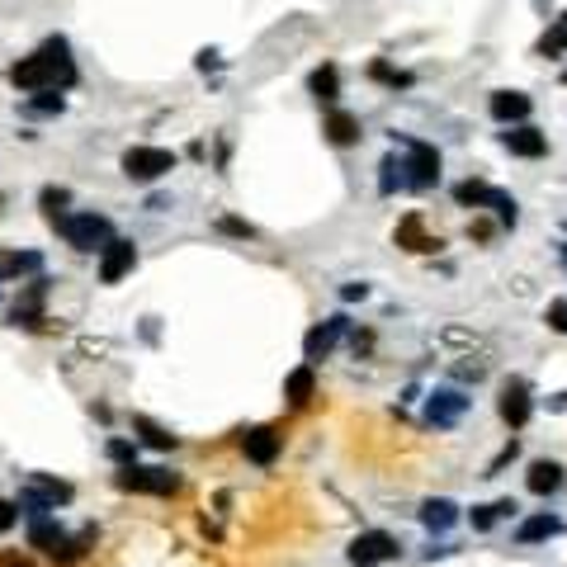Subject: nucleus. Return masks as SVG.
Returning <instances> with one entry per match:
<instances>
[{"label": "nucleus", "instance_id": "f257e3e1", "mask_svg": "<svg viewBox=\"0 0 567 567\" xmlns=\"http://www.w3.org/2000/svg\"><path fill=\"white\" fill-rule=\"evenodd\" d=\"M10 80H15L19 90H66L76 80V62H72V48H66V38H48L43 48L34 52V57H19L10 66Z\"/></svg>", "mask_w": 567, "mask_h": 567}, {"label": "nucleus", "instance_id": "f03ea898", "mask_svg": "<svg viewBox=\"0 0 567 567\" xmlns=\"http://www.w3.org/2000/svg\"><path fill=\"white\" fill-rule=\"evenodd\" d=\"M57 232L76 246V251H104V246L114 241V227H109L104 213H66L57 223Z\"/></svg>", "mask_w": 567, "mask_h": 567}, {"label": "nucleus", "instance_id": "7ed1b4c3", "mask_svg": "<svg viewBox=\"0 0 567 567\" xmlns=\"http://www.w3.org/2000/svg\"><path fill=\"white\" fill-rule=\"evenodd\" d=\"M454 203L459 209H496V218H502L506 227H516V199L502 195V189L482 185V180H464V185H454Z\"/></svg>", "mask_w": 567, "mask_h": 567}, {"label": "nucleus", "instance_id": "20e7f679", "mask_svg": "<svg viewBox=\"0 0 567 567\" xmlns=\"http://www.w3.org/2000/svg\"><path fill=\"white\" fill-rule=\"evenodd\" d=\"M397 553H402V544H397L388 530H364V534L350 539L345 558H350V567H379V563H393Z\"/></svg>", "mask_w": 567, "mask_h": 567}, {"label": "nucleus", "instance_id": "39448f33", "mask_svg": "<svg viewBox=\"0 0 567 567\" xmlns=\"http://www.w3.org/2000/svg\"><path fill=\"white\" fill-rule=\"evenodd\" d=\"M165 171H175V151H165V147H128L123 151V175L137 180V185H151V180H161Z\"/></svg>", "mask_w": 567, "mask_h": 567}, {"label": "nucleus", "instance_id": "423d86ee", "mask_svg": "<svg viewBox=\"0 0 567 567\" xmlns=\"http://www.w3.org/2000/svg\"><path fill=\"white\" fill-rule=\"evenodd\" d=\"M407 142V137H402ZM402 185L407 189H435L440 185V151L431 142H407V161H402Z\"/></svg>", "mask_w": 567, "mask_h": 567}, {"label": "nucleus", "instance_id": "0eeeda50", "mask_svg": "<svg viewBox=\"0 0 567 567\" xmlns=\"http://www.w3.org/2000/svg\"><path fill=\"white\" fill-rule=\"evenodd\" d=\"M119 487L123 492H151V496H171V492H180V478L171 473V468H137V464H128L119 473Z\"/></svg>", "mask_w": 567, "mask_h": 567}, {"label": "nucleus", "instance_id": "6e6552de", "mask_svg": "<svg viewBox=\"0 0 567 567\" xmlns=\"http://www.w3.org/2000/svg\"><path fill=\"white\" fill-rule=\"evenodd\" d=\"M496 411H502V421L510 425V431H520V425L530 421V411H534V402H530V383H525V379L502 383V402H496Z\"/></svg>", "mask_w": 567, "mask_h": 567}, {"label": "nucleus", "instance_id": "1a4fd4ad", "mask_svg": "<svg viewBox=\"0 0 567 567\" xmlns=\"http://www.w3.org/2000/svg\"><path fill=\"white\" fill-rule=\"evenodd\" d=\"M133 265H137V246L123 241V237H114V241L100 251V284H119Z\"/></svg>", "mask_w": 567, "mask_h": 567}, {"label": "nucleus", "instance_id": "9d476101", "mask_svg": "<svg viewBox=\"0 0 567 567\" xmlns=\"http://www.w3.org/2000/svg\"><path fill=\"white\" fill-rule=\"evenodd\" d=\"M280 431H274V425H251V431L241 435V449H246V459L251 464H260V468H270L274 459H280Z\"/></svg>", "mask_w": 567, "mask_h": 567}, {"label": "nucleus", "instance_id": "9b49d317", "mask_svg": "<svg viewBox=\"0 0 567 567\" xmlns=\"http://www.w3.org/2000/svg\"><path fill=\"white\" fill-rule=\"evenodd\" d=\"M502 147L510 151V157L534 161V157H544V151H548V137L539 133V128H530V123H516V128L502 133Z\"/></svg>", "mask_w": 567, "mask_h": 567}, {"label": "nucleus", "instance_id": "f8f14e48", "mask_svg": "<svg viewBox=\"0 0 567 567\" xmlns=\"http://www.w3.org/2000/svg\"><path fill=\"white\" fill-rule=\"evenodd\" d=\"M341 336H345V317H326L322 326L308 331V341H303V355H308V359H326L331 350H336Z\"/></svg>", "mask_w": 567, "mask_h": 567}, {"label": "nucleus", "instance_id": "ddd939ff", "mask_svg": "<svg viewBox=\"0 0 567 567\" xmlns=\"http://www.w3.org/2000/svg\"><path fill=\"white\" fill-rule=\"evenodd\" d=\"M468 411V397L459 388H440L431 393V407H425V417H431V425H454Z\"/></svg>", "mask_w": 567, "mask_h": 567}, {"label": "nucleus", "instance_id": "4468645a", "mask_svg": "<svg viewBox=\"0 0 567 567\" xmlns=\"http://www.w3.org/2000/svg\"><path fill=\"white\" fill-rule=\"evenodd\" d=\"M487 109H492L496 123H520V119H530V95H520V90H496Z\"/></svg>", "mask_w": 567, "mask_h": 567}, {"label": "nucleus", "instance_id": "2eb2a0df", "mask_svg": "<svg viewBox=\"0 0 567 567\" xmlns=\"http://www.w3.org/2000/svg\"><path fill=\"white\" fill-rule=\"evenodd\" d=\"M397 246H407V251H417V256H431V251H440V237H425V227H421V218L411 213V218H402L397 223Z\"/></svg>", "mask_w": 567, "mask_h": 567}, {"label": "nucleus", "instance_id": "dca6fc26", "mask_svg": "<svg viewBox=\"0 0 567 567\" xmlns=\"http://www.w3.org/2000/svg\"><path fill=\"white\" fill-rule=\"evenodd\" d=\"M43 298H48V280H34L19 294V303H15V322L19 326H38V322H43Z\"/></svg>", "mask_w": 567, "mask_h": 567}, {"label": "nucleus", "instance_id": "f3484780", "mask_svg": "<svg viewBox=\"0 0 567 567\" xmlns=\"http://www.w3.org/2000/svg\"><path fill=\"white\" fill-rule=\"evenodd\" d=\"M454 520H459V506H454L449 496H431V502L421 506V525H425L431 534H445Z\"/></svg>", "mask_w": 567, "mask_h": 567}, {"label": "nucleus", "instance_id": "a211bd4d", "mask_svg": "<svg viewBox=\"0 0 567 567\" xmlns=\"http://www.w3.org/2000/svg\"><path fill=\"white\" fill-rule=\"evenodd\" d=\"M525 482H530L534 496H553V492L563 487V468L553 464V459H534V464H530V478H525Z\"/></svg>", "mask_w": 567, "mask_h": 567}, {"label": "nucleus", "instance_id": "6ab92c4d", "mask_svg": "<svg viewBox=\"0 0 567 567\" xmlns=\"http://www.w3.org/2000/svg\"><path fill=\"white\" fill-rule=\"evenodd\" d=\"M322 133H326V142L350 147V142H359V119H355V114H345V109H331Z\"/></svg>", "mask_w": 567, "mask_h": 567}, {"label": "nucleus", "instance_id": "aec40b11", "mask_svg": "<svg viewBox=\"0 0 567 567\" xmlns=\"http://www.w3.org/2000/svg\"><path fill=\"white\" fill-rule=\"evenodd\" d=\"M312 393H317L312 364H303V369H294V373L284 379V397H288V407H308V402H312Z\"/></svg>", "mask_w": 567, "mask_h": 567}, {"label": "nucleus", "instance_id": "412c9836", "mask_svg": "<svg viewBox=\"0 0 567 567\" xmlns=\"http://www.w3.org/2000/svg\"><path fill=\"white\" fill-rule=\"evenodd\" d=\"M308 90H312L322 104H336V95H341V72H336L331 62H322V66L308 76Z\"/></svg>", "mask_w": 567, "mask_h": 567}, {"label": "nucleus", "instance_id": "4be33fe9", "mask_svg": "<svg viewBox=\"0 0 567 567\" xmlns=\"http://www.w3.org/2000/svg\"><path fill=\"white\" fill-rule=\"evenodd\" d=\"M43 256L38 251H5L0 256V280H19V274H38Z\"/></svg>", "mask_w": 567, "mask_h": 567}, {"label": "nucleus", "instance_id": "5701e85b", "mask_svg": "<svg viewBox=\"0 0 567 567\" xmlns=\"http://www.w3.org/2000/svg\"><path fill=\"white\" fill-rule=\"evenodd\" d=\"M558 530H563L558 516H530V520L516 530V539H520V544H544V539H553Z\"/></svg>", "mask_w": 567, "mask_h": 567}, {"label": "nucleus", "instance_id": "b1692460", "mask_svg": "<svg viewBox=\"0 0 567 567\" xmlns=\"http://www.w3.org/2000/svg\"><path fill=\"white\" fill-rule=\"evenodd\" d=\"M62 539H66V534H62V525L52 520V516H48V520H34V525H29V544H34V548H43L48 558H52V553H57V544H62Z\"/></svg>", "mask_w": 567, "mask_h": 567}, {"label": "nucleus", "instance_id": "393cba45", "mask_svg": "<svg viewBox=\"0 0 567 567\" xmlns=\"http://www.w3.org/2000/svg\"><path fill=\"white\" fill-rule=\"evenodd\" d=\"M29 487H34L38 496H43V502H48L52 510L72 502V482H57V478H43V473H34V478H29Z\"/></svg>", "mask_w": 567, "mask_h": 567}, {"label": "nucleus", "instance_id": "a878e982", "mask_svg": "<svg viewBox=\"0 0 567 567\" xmlns=\"http://www.w3.org/2000/svg\"><path fill=\"white\" fill-rule=\"evenodd\" d=\"M133 431H137V440H142V445H151V449H175V435L165 431V425L147 421V417H133Z\"/></svg>", "mask_w": 567, "mask_h": 567}, {"label": "nucleus", "instance_id": "bb28decb", "mask_svg": "<svg viewBox=\"0 0 567 567\" xmlns=\"http://www.w3.org/2000/svg\"><path fill=\"white\" fill-rule=\"evenodd\" d=\"M563 52H567V15L553 19V29L539 38V57H563Z\"/></svg>", "mask_w": 567, "mask_h": 567}, {"label": "nucleus", "instance_id": "cd10ccee", "mask_svg": "<svg viewBox=\"0 0 567 567\" xmlns=\"http://www.w3.org/2000/svg\"><path fill=\"white\" fill-rule=\"evenodd\" d=\"M38 203H43V213L52 218V223H62V218H66V203H72V195H66V189H57V185H48L43 195H38Z\"/></svg>", "mask_w": 567, "mask_h": 567}, {"label": "nucleus", "instance_id": "c85d7f7f", "mask_svg": "<svg viewBox=\"0 0 567 567\" xmlns=\"http://www.w3.org/2000/svg\"><path fill=\"white\" fill-rule=\"evenodd\" d=\"M516 502H496V506H473V530H492L502 516H510Z\"/></svg>", "mask_w": 567, "mask_h": 567}, {"label": "nucleus", "instance_id": "c756f323", "mask_svg": "<svg viewBox=\"0 0 567 567\" xmlns=\"http://www.w3.org/2000/svg\"><path fill=\"white\" fill-rule=\"evenodd\" d=\"M544 322H548V331H558V336H567V298H558V303H548Z\"/></svg>", "mask_w": 567, "mask_h": 567}, {"label": "nucleus", "instance_id": "7c9ffc66", "mask_svg": "<svg viewBox=\"0 0 567 567\" xmlns=\"http://www.w3.org/2000/svg\"><path fill=\"white\" fill-rule=\"evenodd\" d=\"M397 185H402V161H383V180H379V189H383V195H393V189Z\"/></svg>", "mask_w": 567, "mask_h": 567}, {"label": "nucleus", "instance_id": "2f4dec72", "mask_svg": "<svg viewBox=\"0 0 567 567\" xmlns=\"http://www.w3.org/2000/svg\"><path fill=\"white\" fill-rule=\"evenodd\" d=\"M109 459L123 464V468L137 464V445H128V440H109Z\"/></svg>", "mask_w": 567, "mask_h": 567}, {"label": "nucleus", "instance_id": "473e14b6", "mask_svg": "<svg viewBox=\"0 0 567 567\" xmlns=\"http://www.w3.org/2000/svg\"><path fill=\"white\" fill-rule=\"evenodd\" d=\"M15 525H19V506L0 496V534H5V530H15Z\"/></svg>", "mask_w": 567, "mask_h": 567}, {"label": "nucleus", "instance_id": "72a5a7b5", "mask_svg": "<svg viewBox=\"0 0 567 567\" xmlns=\"http://www.w3.org/2000/svg\"><path fill=\"white\" fill-rule=\"evenodd\" d=\"M29 109H38V114H52V109H62V95H57V90H43L38 100H29Z\"/></svg>", "mask_w": 567, "mask_h": 567}, {"label": "nucleus", "instance_id": "f704fd0d", "mask_svg": "<svg viewBox=\"0 0 567 567\" xmlns=\"http://www.w3.org/2000/svg\"><path fill=\"white\" fill-rule=\"evenodd\" d=\"M223 232H232V237H256V227L241 223V218H223Z\"/></svg>", "mask_w": 567, "mask_h": 567}, {"label": "nucleus", "instance_id": "c9c22d12", "mask_svg": "<svg viewBox=\"0 0 567 567\" xmlns=\"http://www.w3.org/2000/svg\"><path fill=\"white\" fill-rule=\"evenodd\" d=\"M454 373H459V379H482V373H487V364H482V359H473V364H459V369H454Z\"/></svg>", "mask_w": 567, "mask_h": 567}, {"label": "nucleus", "instance_id": "e433bc0d", "mask_svg": "<svg viewBox=\"0 0 567 567\" xmlns=\"http://www.w3.org/2000/svg\"><path fill=\"white\" fill-rule=\"evenodd\" d=\"M0 567H29L24 558H0Z\"/></svg>", "mask_w": 567, "mask_h": 567}, {"label": "nucleus", "instance_id": "4c0bfd02", "mask_svg": "<svg viewBox=\"0 0 567 567\" xmlns=\"http://www.w3.org/2000/svg\"><path fill=\"white\" fill-rule=\"evenodd\" d=\"M563 86H567V72H563Z\"/></svg>", "mask_w": 567, "mask_h": 567}]
</instances>
